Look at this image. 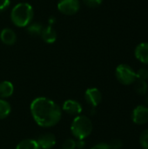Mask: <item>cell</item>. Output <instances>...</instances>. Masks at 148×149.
Segmentation results:
<instances>
[{"instance_id": "8", "label": "cell", "mask_w": 148, "mask_h": 149, "mask_svg": "<svg viewBox=\"0 0 148 149\" xmlns=\"http://www.w3.org/2000/svg\"><path fill=\"white\" fill-rule=\"evenodd\" d=\"M63 110L70 115H79L82 111V106L79 102L74 100H67L63 104Z\"/></svg>"}, {"instance_id": "11", "label": "cell", "mask_w": 148, "mask_h": 149, "mask_svg": "<svg viewBox=\"0 0 148 149\" xmlns=\"http://www.w3.org/2000/svg\"><path fill=\"white\" fill-rule=\"evenodd\" d=\"M0 39L1 41L7 45H14L17 40V36L14 31L10 28H4L2 30L0 33Z\"/></svg>"}, {"instance_id": "14", "label": "cell", "mask_w": 148, "mask_h": 149, "mask_svg": "<svg viewBox=\"0 0 148 149\" xmlns=\"http://www.w3.org/2000/svg\"><path fill=\"white\" fill-rule=\"evenodd\" d=\"M16 149H41L38 141L35 140H31V139H27V140H24L22 141H20Z\"/></svg>"}, {"instance_id": "13", "label": "cell", "mask_w": 148, "mask_h": 149, "mask_svg": "<svg viewBox=\"0 0 148 149\" xmlns=\"http://www.w3.org/2000/svg\"><path fill=\"white\" fill-rule=\"evenodd\" d=\"M14 86L11 82L10 81H2L0 82V98L5 99L9 98L13 94Z\"/></svg>"}, {"instance_id": "22", "label": "cell", "mask_w": 148, "mask_h": 149, "mask_svg": "<svg viewBox=\"0 0 148 149\" xmlns=\"http://www.w3.org/2000/svg\"><path fill=\"white\" fill-rule=\"evenodd\" d=\"M109 147L111 149H121L123 147V142L120 139H114L110 142Z\"/></svg>"}, {"instance_id": "16", "label": "cell", "mask_w": 148, "mask_h": 149, "mask_svg": "<svg viewBox=\"0 0 148 149\" xmlns=\"http://www.w3.org/2000/svg\"><path fill=\"white\" fill-rule=\"evenodd\" d=\"M11 107L8 101L0 99V120H3L9 116L10 113Z\"/></svg>"}, {"instance_id": "21", "label": "cell", "mask_w": 148, "mask_h": 149, "mask_svg": "<svg viewBox=\"0 0 148 149\" xmlns=\"http://www.w3.org/2000/svg\"><path fill=\"white\" fill-rule=\"evenodd\" d=\"M102 1L103 0H83L84 3L90 8L99 7L102 3Z\"/></svg>"}, {"instance_id": "23", "label": "cell", "mask_w": 148, "mask_h": 149, "mask_svg": "<svg viewBox=\"0 0 148 149\" xmlns=\"http://www.w3.org/2000/svg\"><path fill=\"white\" fill-rule=\"evenodd\" d=\"M10 4V0H0V12L4 11Z\"/></svg>"}, {"instance_id": "27", "label": "cell", "mask_w": 148, "mask_h": 149, "mask_svg": "<svg viewBox=\"0 0 148 149\" xmlns=\"http://www.w3.org/2000/svg\"><path fill=\"white\" fill-rule=\"evenodd\" d=\"M146 103L148 105V94L147 95V97H146Z\"/></svg>"}, {"instance_id": "7", "label": "cell", "mask_w": 148, "mask_h": 149, "mask_svg": "<svg viewBox=\"0 0 148 149\" xmlns=\"http://www.w3.org/2000/svg\"><path fill=\"white\" fill-rule=\"evenodd\" d=\"M85 99L90 106H92V107H96L102 101V94L98 88L91 87L85 91Z\"/></svg>"}, {"instance_id": "19", "label": "cell", "mask_w": 148, "mask_h": 149, "mask_svg": "<svg viewBox=\"0 0 148 149\" xmlns=\"http://www.w3.org/2000/svg\"><path fill=\"white\" fill-rule=\"evenodd\" d=\"M137 79L140 80H147L148 79V69L147 68H140L136 72Z\"/></svg>"}, {"instance_id": "1", "label": "cell", "mask_w": 148, "mask_h": 149, "mask_svg": "<svg viewBox=\"0 0 148 149\" xmlns=\"http://www.w3.org/2000/svg\"><path fill=\"white\" fill-rule=\"evenodd\" d=\"M31 113L36 123L43 127H50L58 124L62 117V110L53 100L38 97L31 104Z\"/></svg>"}, {"instance_id": "15", "label": "cell", "mask_w": 148, "mask_h": 149, "mask_svg": "<svg viewBox=\"0 0 148 149\" xmlns=\"http://www.w3.org/2000/svg\"><path fill=\"white\" fill-rule=\"evenodd\" d=\"M134 84V90L140 95H146L148 91V85L147 80L136 79Z\"/></svg>"}, {"instance_id": "9", "label": "cell", "mask_w": 148, "mask_h": 149, "mask_svg": "<svg viewBox=\"0 0 148 149\" xmlns=\"http://www.w3.org/2000/svg\"><path fill=\"white\" fill-rule=\"evenodd\" d=\"M41 149H51L56 144V137L53 134H44L37 140Z\"/></svg>"}, {"instance_id": "17", "label": "cell", "mask_w": 148, "mask_h": 149, "mask_svg": "<svg viewBox=\"0 0 148 149\" xmlns=\"http://www.w3.org/2000/svg\"><path fill=\"white\" fill-rule=\"evenodd\" d=\"M27 26H28L27 31L31 35H32V36H39V35H41L43 26L39 23H33V24H29Z\"/></svg>"}, {"instance_id": "5", "label": "cell", "mask_w": 148, "mask_h": 149, "mask_svg": "<svg viewBox=\"0 0 148 149\" xmlns=\"http://www.w3.org/2000/svg\"><path fill=\"white\" fill-rule=\"evenodd\" d=\"M80 3L79 0H60L58 3V10L65 15H73L79 11Z\"/></svg>"}, {"instance_id": "26", "label": "cell", "mask_w": 148, "mask_h": 149, "mask_svg": "<svg viewBox=\"0 0 148 149\" xmlns=\"http://www.w3.org/2000/svg\"><path fill=\"white\" fill-rule=\"evenodd\" d=\"M55 21H56L55 17H51L49 18V25L51 26V24H53L55 23Z\"/></svg>"}, {"instance_id": "4", "label": "cell", "mask_w": 148, "mask_h": 149, "mask_svg": "<svg viewBox=\"0 0 148 149\" xmlns=\"http://www.w3.org/2000/svg\"><path fill=\"white\" fill-rule=\"evenodd\" d=\"M115 74L117 79L125 86L132 85L137 79L136 72L130 65L126 64H121L118 65L116 68Z\"/></svg>"}, {"instance_id": "25", "label": "cell", "mask_w": 148, "mask_h": 149, "mask_svg": "<svg viewBox=\"0 0 148 149\" xmlns=\"http://www.w3.org/2000/svg\"><path fill=\"white\" fill-rule=\"evenodd\" d=\"M85 143L84 141V140H79L78 141H76V148H78L79 149H82L83 148H85Z\"/></svg>"}, {"instance_id": "20", "label": "cell", "mask_w": 148, "mask_h": 149, "mask_svg": "<svg viewBox=\"0 0 148 149\" xmlns=\"http://www.w3.org/2000/svg\"><path fill=\"white\" fill-rule=\"evenodd\" d=\"M63 149H75L76 148V141L72 139H67L64 141L62 145Z\"/></svg>"}, {"instance_id": "24", "label": "cell", "mask_w": 148, "mask_h": 149, "mask_svg": "<svg viewBox=\"0 0 148 149\" xmlns=\"http://www.w3.org/2000/svg\"><path fill=\"white\" fill-rule=\"evenodd\" d=\"M91 149H111L109 147V144L105 143V142H101V143H98L95 146H93Z\"/></svg>"}, {"instance_id": "6", "label": "cell", "mask_w": 148, "mask_h": 149, "mask_svg": "<svg viewBox=\"0 0 148 149\" xmlns=\"http://www.w3.org/2000/svg\"><path fill=\"white\" fill-rule=\"evenodd\" d=\"M132 120L136 125H145L148 122V107L143 105L137 106L132 113Z\"/></svg>"}, {"instance_id": "18", "label": "cell", "mask_w": 148, "mask_h": 149, "mask_svg": "<svg viewBox=\"0 0 148 149\" xmlns=\"http://www.w3.org/2000/svg\"><path fill=\"white\" fill-rule=\"evenodd\" d=\"M140 144L143 149H148V129L141 133L140 136Z\"/></svg>"}, {"instance_id": "3", "label": "cell", "mask_w": 148, "mask_h": 149, "mask_svg": "<svg viewBox=\"0 0 148 149\" xmlns=\"http://www.w3.org/2000/svg\"><path fill=\"white\" fill-rule=\"evenodd\" d=\"M71 131L72 135L78 140H85L92 132V123L88 117L78 115L72 123Z\"/></svg>"}, {"instance_id": "2", "label": "cell", "mask_w": 148, "mask_h": 149, "mask_svg": "<svg viewBox=\"0 0 148 149\" xmlns=\"http://www.w3.org/2000/svg\"><path fill=\"white\" fill-rule=\"evenodd\" d=\"M34 10L28 3H19L14 6L10 13L12 23L17 27H25L29 25L33 18Z\"/></svg>"}, {"instance_id": "12", "label": "cell", "mask_w": 148, "mask_h": 149, "mask_svg": "<svg viewBox=\"0 0 148 149\" xmlns=\"http://www.w3.org/2000/svg\"><path fill=\"white\" fill-rule=\"evenodd\" d=\"M40 36L43 38V40L47 44H52L57 39V33L51 25L43 28Z\"/></svg>"}, {"instance_id": "10", "label": "cell", "mask_w": 148, "mask_h": 149, "mask_svg": "<svg viewBox=\"0 0 148 149\" xmlns=\"http://www.w3.org/2000/svg\"><path fill=\"white\" fill-rule=\"evenodd\" d=\"M135 58L141 63L148 65V43L144 42L138 45L134 51Z\"/></svg>"}]
</instances>
